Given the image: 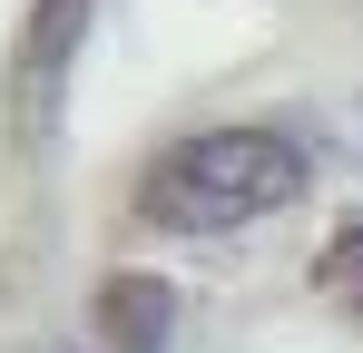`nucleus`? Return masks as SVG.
Listing matches in <instances>:
<instances>
[{"label":"nucleus","instance_id":"1","mask_svg":"<svg viewBox=\"0 0 363 353\" xmlns=\"http://www.w3.org/2000/svg\"><path fill=\"white\" fill-rule=\"evenodd\" d=\"M304 147L285 128H196L177 147H157L138 176V216L167 235H236L265 226L304 196Z\"/></svg>","mask_w":363,"mask_h":353},{"label":"nucleus","instance_id":"3","mask_svg":"<svg viewBox=\"0 0 363 353\" xmlns=\"http://www.w3.org/2000/svg\"><path fill=\"white\" fill-rule=\"evenodd\" d=\"M167 334H177V294L138 265H118L99 285V353H167Z\"/></svg>","mask_w":363,"mask_h":353},{"label":"nucleus","instance_id":"4","mask_svg":"<svg viewBox=\"0 0 363 353\" xmlns=\"http://www.w3.org/2000/svg\"><path fill=\"white\" fill-rule=\"evenodd\" d=\"M314 285H324V294H334V304H344V314L363 324V226H344L334 245H324V265H314Z\"/></svg>","mask_w":363,"mask_h":353},{"label":"nucleus","instance_id":"2","mask_svg":"<svg viewBox=\"0 0 363 353\" xmlns=\"http://www.w3.org/2000/svg\"><path fill=\"white\" fill-rule=\"evenodd\" d=\"M89 10H99V0H30V30H20V59H10V99H20V128H30V138L60 118L69 59L89 40Z\"/></svg>","mask_w":363,"mask_h":353}]
</instances>
